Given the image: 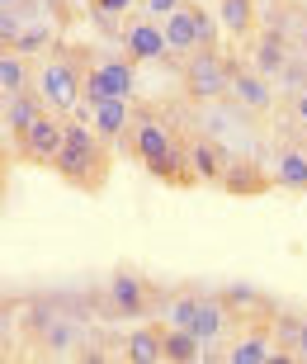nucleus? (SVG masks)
<instances>
[{
    "label": "nucleus",
    "instance_id": "nucleus-9",
    "mask_svg": "<svg viewBox=\"0 0 307 364\" xmlns=\"http://www.w3.org/2000/svg\"><path fill=\"white\" fill-rule=\"evenodd\" d=\"M119 48H123L128 62H137V67H147V62H166V28H161V19H147V14L137 10L133 19H123Z\"/></svg>",
    "mask_w": 307,
    "mask_h": 364
},
{
    "label": "nucleus",
    "instance_id": "nucleus-20",
    "mask_svg": "<svg viewBox=\"0 0 307 364\" xmlns=\"http://www.w3.org/2000/svg\"><path fill=\"white\" fill-rule=\"evenodd\" d=\"M123 355L133 364H161L166 360V322H142L123 336Z\"/></svg>",
    "mask_w": 307,
    "mask_h": 364
},
{
    "label": "nucleus",
    "instance_id": "nucleus-5",
    "mask_svg": "<svg viewBox=\"0 0 307 364\" xmlns=\"http://www.w3.org/2000/svg\"><path fill=\"white\" fill-rule=\"evenodd\" d=\"M137 90V62L128 57H90L85 62V100L80 105H99V100H133Z\"/></svg>",
    "mask_w": 307,
    "mask_h": 364
},
{
    "label": "nucleus",
    "instance_id": "nucleus-23",
    "mask_svg": "<svg viewBox=\"0 0 307 364\" xmlns=\"http://www.w3.org/2000/svg\"><path fill=\"white\" fill-rule=\"evenodd\" d=\"M199 289H175L161 303V322L166 326H194V312H199Z\"/></svg>",
    "mask_w": 307,
    "mask_h": 364
},
{
    "label": "nucleus",
    "instance_id": "nucleus-31",
    "mask_svg": "<svg viewBox=\"0 0 307 364\" xmlns=\"http://www.w3.org/2000/svg\"><path fill=\"white\" fill-rule=\"evenodd\" d=\"M293 360L307 364V322H303V336H298V346H293Z\"/></svg>",
    "mask_w": 307,
    "mask_h": 364
},
{
    "label": "nucleus",
    "instance_id": "nucleus-11",
    "mask_svg": "<svg viewBox=\"0 0 307 364\" xmlns=\"http://www.w3.org/2000/svg\"><path fill=\"white\" fill-rule=\"evenodd\" d=\"M185 156H189V171H194V180H199V185H213V189H217L237 151H232L227 142L208 137V133H194V137H185Z\"/></svg>",
    "mask_w": 307,
    "mask_h": 364
},
{
    "label": "nucleus",
    "instance_id": "nucleus-8",
    "mask_svg": "<svg viewBox=\"0 0 307 364\" xmlns=\"http://www.w3.org/2000/svg\"><path fill=\"white\" fill-rule=\"evenodd\" d=\"M222 360H227V364H274V360H279V341H274V317H260V322L237 326V336L227 341Z\"/></svg>",
    "mask_w": 307,
    "mask_h": 364
},
{
    "label": "nucleus",
    "instance_id": "nucleus-2",
    "mask_svg": "<svg viewBox=\"0 0 307 364\" xmlns=\"http://www.w3.org/2000/svg\"><path fill=\"white\" fill-rule=\"evenodd\" d=\"M53 171L62 185L80 189V194H99L109 185V176H114V147L85 119H67V142L57 151Z\"/></svg>",
    "mask_w": 307,
    "mask_h": 364
},
{
    "label": "nucleus",
    "instance_id": "nucleus-30",
    "mask_svg": "<svg viewBox=\"0 0 307 364\" xmlns=\"http://www.w3.org/2000/svg\"><path fill=\"white\" fill-rule=\"evenodd\" d=\"M289 109H293V123H298V128L307 133V90H298L293 100H289Z\"/></svg>",
    "mask_w": 307,
    "mask_h": 364
},
{
    "label": "nucleus",
    "instance_id": "nucleus-13",
    "mask_svg": "<svg viewBox=\"0 0 307 364\" xmlns=\"http://www.w3.org/2000/svg\"><path fill=\"white\" fill-rule=\"evenodd\" d=\"M232 100H237L246 114H255V119H265L269 109H274V81L269 76H260V71L246 62V67H232Z\"/></svg>",
    "mask_w": 307,
    "mask_h": 364
},
{
    "label": "nucleus",
    "instance_id": "nucleus-26",
    "mask_svg": "<svg viewBox=\"0 0 307 364\" xmlns=\"http://www.w3.org/2000/svg\"><path fill=\"white\" fill-rule=\"evenodd\" d=\"M303 322H307V312H284V308H274V341H279V360H274V364H289V360H293V346H298V336H303Z\"/></svg>",
    "mask_w": 307,
    "mask_h": 364
},
{
    "label": "nucleus",
    "instance_id": "nucleus-12",
    "mask_svg": "<svg viewBox=\"0 0 307 364\" xmlns=\"http://www.w3.org/2000/svg\"><path fill=\"white\" fill-rule=\"evenodd\" d=\"M80 109H85V123L109 147H123V137L133 128V114H137V100H99V105H80Z\"/></svg>",
    "mask_w": 307,
    "mask_h": 364
},
{
    "label": "nucleus",
    "instance_id": "nucleus-29",
    "mask_svg": "<svg viewBox=\"0 0 307 364\" xmlns=\"http://www.w3.org/2000/svg\"><path fill=\"white\" fill-rule=\"evenodd\" d=\"M180 5H185V0H142V14H147V19H166V14L180 10Z\"/></svg>",
    "mask_w": 307,
    "mask_h": 364
},
{
    "label": "nucleus",
    "instance_id": "nucleus-1",
    "mask_svg": "<svg viewBox=\"0 0 307 364\" xmlns=\"http://www.w3.org/2000/svg\"><path fill=\"white\" fill-rule=\"evenodd\" d=\"M119 151H128L151 180H161V185H171V189H194L199 185L194 171H189V156H185V133L151 105H137L133 128H128Z\"/></svg>",
    "mask_w": 307,
    "mask_h": 364
},
{
    "label": "nucleus",
    "instance_id": "nucleus-19",
    "mask_svg": "<svg viewBox=\"0 0 307 364\" xmlns=\"http://www.w3.org/2000/svg\"><path fill=\"white\" fill-rule=\"evenodd\" d=\"M222 298L232 308V326H246V322H260V317H274V303L269 294H260L255 284H222Z\"/></svg>",
    "mask_w": 307,
    "mask_h": 364
},
{
    "label": "nucleus",
    "instance_id": "nucleus-3",
    "mask_svg": "<svg viewBox=\"0 0 307 364\" xmlns=\"http://www.w3.org/2000/svg\"><path fill=\"white\" fill-rule=\"evenodd\" d=\"M85 62L90 53L80 48V43H53V53L38 62L33 71V90L43 95V105L53 109V114H67L85 100Z\"/></svg>",
    "mask_w": 307,
    "mask_h": 364
},
{
    "label": "nucleus",
    "instance_id": "nucleus-18",
    "mask_svg": "<svg viewBox=\"0 0 307 364\" xmlns=\"http://www.w3.org/2000/svg\"><path fill=\"white\" fill-rule=\"evenodd\" d=\"M227 326H232V308H227V298H222V289H217V294H203L189 331H194L203 346H217V341L227 336Z\"/></svg>",
    "mask_w": 307,
    "mask_h": 364
},
{
    "label": "nucleus",
    "instance_id": "nucleus-27",
    "mask_svg": "<svg viewBox=\"0 0 307 364\" xmlns=\"http://www.w3.org/2000/svg\"><path fill=\"white\" fill-rule=\"evenodd\" d=\"M48 43H53V28H48V24H33V28H19V43H14V48H19V53H28V57H38Z\"/></svg>",
    "mask_w": 307,
    "mask_h": 364
},
{
    "label": "nucleus",
    "instance_id": "nucleus-17",
    "mask_svg": "<svg viewBox=\"0 0 307 364\" xmlns=\"http://www.w3.org/2000/svg\"><path fill=\"white\" fill-rule=\"evenodd\" d=\"M213 10L232 43H251L260 33V0H213Z\"/></svg>",
    "mask_w": 307,
    "mask_h": 364
},
{
    "label": "nucleus",
    "instance_id": "nucleus-15",
    "mask_svg": "<svg viewBox=\"0 0 307 364\" xmlns=\"http://www.w3.org/2000/svg\"><path fill=\"white\" fill-rule=\"evenodd\" d=\"M161 28H166V62H171V67H180L185 57L199 53V33H194V14H189V0L180 5V10L166 14V19H161Z\"/></svg>",
    "mask_w": 307,
    "mask_h": 364
},
{
    "label": "nucleus",
    "instance_id": "nucleus-10",
    "mask_svg": "<svg viewBox=\"0 0 307 364\" xmlns=\"http://www.w3.org/2000/svg\"><path fill=\"white\" fill-rule=\"evenodd\" d=\"M217 189H222V194H232V199H260V194H269V189H279V185H274V171H269L260 156L237 151Z\"/></svg>",
    "mask_w": 307,
    "mask_h": 364
},
{
    "label": "nucleus",
    "instance_id": "nucleus-16",
    "mask_svg": "<svg viewBox=\"0 0 307 364\" xmlns=\"http://www.w3.org/2000/svg\"><path fill=\"white\" fill-rule=\"evenodd\" d=\"M246 48H251V67L260 71V76H269V81H279L284 62L293 57V53H289V33H284V28H260Z\"/></svg>",
    "mask_w": 307,
    "mask_h": 364
},
{
    "label": "nucleus",
    "instance_id": "nucleus-33",
    "mask_svg": "<svg viewBox=\"0 0 307 364\" xmlns=\"http://www.w3.org/2000/svg\"><path fill=\"white\" fill-rule=\"evenodd\" d=\"M203 5H213V0H203Z\"/></svg>",
    "mask_w": 307,
    "mask_h": 364
},
{
    "label": "nucleus",
    "instance_id": "nucleus-25",
    "mask_svg": "<svg viewBox=\"0 0 307 364\" xmlns=\"http://www.w3.org/2000/svg\"><path fill=\"white\" fill-rule=\"evenodd\" d=\"M189 14H194V33H199V48H208V53H217L222 48V19H217L213 5H203V0H189Z\"/></svg>",
    "mask_w": 307,
    "mask_h": 364
},
{
    "label": "nucleus",
    "instance_id": "nucleus-28",
    "mask_svg": "<svg viewBox=\"0 0 307 364\" xmlns=\"http://www.w3.org/2000/svg\"><path fill=\"white\" fill-rule=\"evenodd\" d=\"M142 0H90L95 19H128V10H137Z\"/></svg>",
    "mask_w": 307,
    "mask_h": 364
},
{
    "label": "nucleus",
    "instance_id": "nucleus-21",
    "mask_svg": "<svg viewBox=\"0 0 307 364\" xmlns=\"http://www.w3.org/2000/svg\"><path fill=\"white\" fill-rule=\"evenodd\" d=\"M43 114H48V105H43V95H38V90L5 95V133H10V137H19L28 123H38Z\"/></svg>",
    "mask_w": 307,
    "mask_h": 364
},
{
    "label": "nucleus",
    "instance_id": "nucleus-22",
    "mask_svg": "<svg viewBox=\"0 0 307 364\" xmlns=\"http://www.w3.org/2000/svg\"><path fill=\"white\" fill-rule=\"evenodd\" d=\"M33 62H28V53H19V48H5L0 53V90L5 95H19V90H33Z\"/></svg>",
    "mask_w": 307,
    "mask_h": 364
},
{
    "label": "nucleus",
    "instance_id": "nucleus-24",
    "mask_svg": "<svg viewBox=\"0 0 307 364\" xmlns=\"http://www.w3.org/2000/svg\"><path fill=\"white\" fill-rule=\"evenodd\" d=\"M203 346L189 326H166V360L171 364H194V360H203Z\"/></svg>",
    "mask_w": 307,
    "mask_h": 364
},
{
    "label": "nucleus",
    "instance_id": "nucleus-4",
    "mask_svg": "<svg viewBox=\"0 0 307 364\" xmlns=\"http://www.w3.org/2000/svg\"><path fill=\"white\" fill-rule=\"evenodd\" d=\"M232 62L222 48L217 53H208V48H199L194 57H185L180 62V90H185V100L189 105H213V100H227L232 95Z\"/></svg>",
    "mask_w": 307,
    "mask_h": 364
},
{
    "label": "nucleus",
    "instance_id": "nucleus-7",
    "mask_svg": "<svg viewBox=\"0 0 307 364\" xmlns=\"http://www.w3.org/2000/svg\"><path fill=\"white\" fill-rule=\"evenodd\" d=\"M62 142H67V114H53L48 109L38 123H28L24 133L14 137V156L28 161V166H53Z\"/></svg>",
    "mask_w": 307,
    "mask_h": 364
},
{
    "label": "nucleus",
    "instance_id": "nucleus-6",
    "mask_svg": "<svg viewBox=\"0 0 307 364\" xmlns=\"http://www.w3.org/2000/svg\"><path fill=\"white\" fill-rule=\"evenodd\" d=\"M161 303H166V294H161L147 274L128 270V265L109 274V312H114V317H147Z\"/></svg>",
    "mask_w": 307,
    "mask_h": 364
},
{
    "label": "nucleus",
    "instance_id": "nucleus-32",
    "mask_svg": "<svg viewBox=\"0 0 307 364\" xmlns=\"http://www.w3.org/2000/svg\"><path fill=\"white\" fill-rule=\"evenodd\" d=\"M19 5H24V0H0V10H19Z\"/></svg>",
    "mask_w": 307,
    "mask_h": 364
},
{
    "label": "nucleus",
    "instance_id": "nucleus-14",
    "mask_svg": "<svg viewBox=\"0 0 307 364\" xmlns=\"http://www.w3.org/2000/svg\"><path fill=\"white\" fill-rule=\"evenodd\" d=\"M269 171H274V185H279V189L307 194V133L279 142V151L269 156Z\"/></svg>",
    "mask_w": 307,
    "mask_h": 364
}]
</instances>
